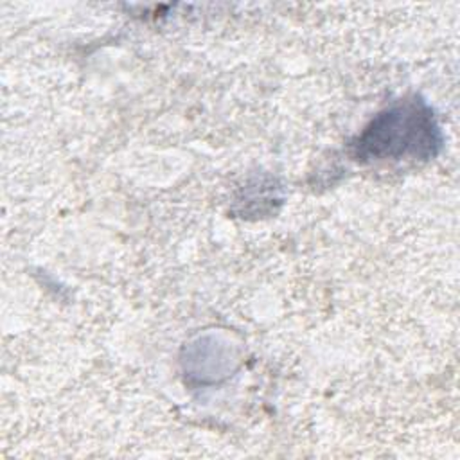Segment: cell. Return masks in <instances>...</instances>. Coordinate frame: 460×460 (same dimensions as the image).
I'll return each mask as SVG.
<instances>
[{
    "label": "cell",
    "mask_w": 460,
    "mask_h": 460,
    "mask_svg": "<svg viewBox=\"0 0 460 460\" xmlns=\"http://www.w3.org/2000/svg\"><path fill=\"white\" fill-rule=\"evenodd\" d=\"M431 122L415 106H402L381 115L363 137V146H374L385 155L415 151L431 142Z\"/></svg>",
    "instance_id": "1"
}]
</instances>
